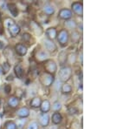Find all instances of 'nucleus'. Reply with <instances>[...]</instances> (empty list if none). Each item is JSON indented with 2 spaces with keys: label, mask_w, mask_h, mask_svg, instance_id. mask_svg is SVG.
I'll list each match as a JSON object with an SVG mask.
<instances>
[{
  "label": "nucleus",
  "mask_w": 130,
  "mask_h": 129,
  "mask_svg": "<svg viewBox=\"0 0 130 129\" xmlns=\"http://www.w3.org/2000/svg\"><path fill=\"white\" fill-rule=\"evenodd\" d=\"M5 25L7 27L8 31H9L11 37L15 38L20 33L21 28L17 23L13 19H10V18H6L5 20Z\"/></svg>",
  "instance_id": "obj_1"
},
{
  "label": "nucleus",
  "mask_w": 130,
  "mask_h": 129,
  "mask_svg": "<svg viewBox=\"0 0 130 129\" xmlns=\"http://www.w3.org/2000/svg\"><path fill=\"white\" fill-rule=\"evenodd\" d=\"M54 80H55L54 75L46 73V72H43L39 75V81L43 86H46V87H49L51 86L54 83Z\"/></svg>",
  "instance_id": "obj_2"
},
{
  "label": "nucleus",
  "mask_w": 130,
  "mask_h": 129,
  "mask_svg": "<svg viewBox=\"0 0 130 129\" xmlns=\"http://www.w3.org/2000/svg\"><path fill=\"white\" fill-rule=\"evenodd\" d=\"M58 76H59L60 81L66 83L67 81H69V80L70 79L71 76H72V69H71V67L70 66L62 67V68L59 70Z\"/></svg>",
  "instance_id": "obj_3"
},
{
  "label": "nucleus",
  "mask_w": 130,
  "mask_h": 129,
  "mask_svg": "<svg viewBox=\"0 0 130 129\" xmlns=\"http://www.w3.org/2000/svg\"><path fill=\"white\" fill-rule=\"evenodd\" d=\"M58 43L60 44L61 46L64 47L68 45L69 40H70V33L66 29H62L59 32H57V36H56Z\"/></svg>",
  "instance_id": "obj_4"
},
{
  "label": "nucleus",
  "mask_w": 130,
  "mask_h": 129,
  "mask_svg": "<svg viewBox=\"0 0 130 129\" xmlns=\"http://www.w3.org/2000/svg\"><path fill=\"white\" fill-rule=\"evenodd\" d=\"M44 68L46 70V73L54 75L56 73V71H57V65H56V62L54 60H48L47 61H45Z\"/></svg>",
  "instance_id": "obj_5"
},
{
  "label": "nucleus",
  "mask_w": 130,
  "mask_h": 129,
  "mask_svg": "<svg viewBox=\"0 0 130 129\" xmlns=\"http://www.w3.org/2000/svg\"><path fill=\"white\" fill-rule=\"evenodd\" d=\"M30 30L37 36H41L43 33V27L37 22H36V21H31L30 23Z\"/></svg>",
  "instance_id": "obj_6"
},
{
  "label": "nucleus",
  "mask_w": 130,
  "mask_h": 129,
  "mask_svg": "<svg viewBox=\"0 0 130 129\" xmlns=\"http://www.w3.org/2000/svg\"><path fill=\"white\" fill-rule=\"evenodd\" d=\"M72 10L70 9H67V8H63V9L60 10L59 13H58V18L64 20H70L72 18Z\"/></svg>",
  "instance_id": "obj_7"
},
{
  "label": "nucleus",
  "mask_w": 130,
  "mask_h": 129,
  "mask_svg": "<svg viewBox=\"0 0 130 129\" xmlns=\"http://www.w3.org/2000/svg\"><path fill=\"white\" fill-rule=\"evenodd\" d=\"M71 8H72L73 11H74L76 15L83 16V3H80V2H74V3L71 5Z\"/></svg>",
  "instance_id": "obj_8"
},
{
  "label": "nucleus",
  "mask_w": 130,
  "mask_h": 129,
  "mask_svg": "<svg viewBox=\"0 0 130 129\" xmlns=\"http://www.w3.org/2000/svg\"><path fill=\"white\" fill-rule=\"evenodd\" d=\"M43 45H44L45 49L50 52H54L57 50V46L52 40L46 39L43 40Z\"/></svg>",
  "instance_id": "obj_9"
},
{
  "label": "nucleus",
  "mask_w": 130,
  "mask_h": 129,
  "mask_svg": "<svg viewBox=\"0 0 130 129\" xmlns=\"http://www.w3.org/2000/svg\"><path fill=\"white\" fill-rule=\"evenodd\" d=\"M15 52L18 55L23 57V56H25V55L27 54V52H28V49H27L26 46H25L24 45H23V44H17V45H15Z\"/></svg>",
  "instance_id": "obj_10"
},
{
  "label": "nucleus",
  "mask_w": 130,
  "mask_h": 129,
  "mask_svg": "<svg viewBox=\"0 0 130 129\" xmlns=\"http://www.w3.org/2000/svg\"><path fill=\"white\" fill-rule=\"evenodd\" d=\"M17 115L19 118H21V119H25V118L30 116V109L26 107H20L18 110V112H17Z\"/></svg>",
  "instance_id": "obj_11"
},
{
  "label": "nucleus",
  "mask_w": 130,
  "mask_h": 129,
  "mask_svg": "<svg viewBox=\"0 0 130 129\" xmlns=\"http://www.w3.org/2000/svg\"><path fill=\"white\" fill-rule=\"evenodd\" d=\"M45 33H46L47 39L50 40H52V41H53L55 39H56V36H57V31H56V29L54 28V27L48 28L47 30H46Z\"/></svg>",
  "instance_id": "obj_12"
},
{
  "label": "nucleus",
  "mask_w": 130,
  "mask_h": 129,
  "mask_svg": "<svg viewBox=\"0 0 130 129\" xmlns=\"http://www.w3.org/2000/svg\"><path fill=\"white\" fill-rule=\"evenodd\" d=\"M39 123L42 126L46 127L49 126L50 124V116L48 113H41L40 117H39Z\"/></svg>",
  "instance_id": "obj_13"
},
{
  "label": "nucleus",
  "mask_w": 130,
  "mask_h": 129,
  "mask_svg": "<svg viewBox=\"0 0 130 129\" xmlns=\"http://www.w3.org/2000/svg\"><path fill=\"white\" fill-rule=\"evenodd\" d=\"M50 55L47 52H45V51H40V52H38L36 54V60L37 61H40V62H43V61H47Z\"/></svg>",
  "instance_id": "obj_14"
},
{
  "label": "nucleus",
  "mask_w": 130,
  "mask_h": 129,
  "mask_svg": "<svg viewBox=\"0 0 130 129\" xmlns=\"http://www.w3.org/2000/svg\"><path fill=\"white\" fill-rule=\"evenodd\" d=\"M50 108H51V105H50V102L48 99H44V100L42 101L40 105L42 113H48L50 112Z\"/></svg>",
  "instance_id": "obj_15"
},
{
  "label": "nucleus",
  "mask_w": 130,
  "mask_h": 129,
  "mask_svg": "<svg viewBox=\"0 0 130 129\" xmlns=\"http://www.w3.org/2000/svg\"><path fill=\"white\" fill-rule=\"evenodd\" d=\"M7 8H8V10H9V11L10 12V14H11L12 17L16 18V17L18 16V14H19V10H18V6H17V5H15V4H13V3L8 4Z\"/></svg>",
  "instance_id": "obj_16"
},
{
  "label": "nucleus",
  "mask_w": 130,
  "mask_h": 129,
  "mask_svg": "<svg viewBox=\"0 0 130 129\" xmlns=\"http://www.w3.org/2000/svg\"><path fill=\"white\" fill-rule=\"evenodd\" d=\"M14 73H15V75L18 79H23V78H24V70L20 64H18L15 65V67H14Z\"/></svg>",
  "instance_id": "obj_17"
},
{
  "label": "nucleus",
  "mask_w": 130,
  "mask_h": 129,
  "mask_svg": "<svg viewBox=\"0 0 130 129\" xmlns=\"http://www.w3.org/2000/svg\"><path fill=\"white\" fill-rule=\"evenodd\" d=\"M8 105L11 108H16L18 107V105H19V99H18L16 96H10L9 99H8Z\"/></svg>",
  "instance_id": "obj_18"
},
{
  "label": "nucleus",
  "mask_w": 130,
  "mask_h": 129,
  "mask_svg": "<svg viewBox=\"0 0 130 129\" xmlns=\"http://www.w3.org/2000/svg\"><path fill=\"white\" fill-rule=\"evenodd\" d=\"M41 103H42V99L39 97H35V98H33L30 100V105L32 108H38V107H40Z\"/></svg>",
  "instance_id": "obj_19"
},
{
  "label": "nucleus",
  "mask_w": 130,
  "mask_h": 129,
  "mask_svg": "<svg viewBox=\"0 0 130 129\" xmlns=\"http://www.w3.org/2000/svg\"><path fill=\"white\" fill-rule=\"evenodd\" d=\"M62 116L61 115L60 113L58 112H55L53 114H52V122H53L55 125H58L62 122Z\"/></svg>",
  "instance_id": "obj_20"
},
{
  "label": "nucleus",
  "mask_w": 130,
  "mask_h": 129,
  "mask_svg": "<svg viewBox=\"0 0 130 129\" xmlns=\"http://www.w3.org/2000/svg\"><path fill=\"white\" fill-rule=\"evenodd\" d=\"M61 92H62L63 94H70V92H72V86H71L70 85L68 84V83H64L62 86Z\"/></svg>",
  "instance_id": "obj_21"
},
{
  "label": "nucleus",
  "mask_w": 130,
  "mask_h": 129,
  "mask_svg": "<svg viewBox=\"0 0 130 129\" xmlns=\"http://www.w3.org/2000/svg\"><path fill=\"white\" fill-rule=\"evenodd\" d=\"M43 11H44L46 15H49V16L53 15L55 13V8L50 5H46L43 6Z\"/></svg>",
  "instance_id": "obj_22"
},
{
  "label": "nucleus",
  "mask_w": 130,
  "mask_h": 129,
  "mask_svg": "<svg viewBox=\"0 0 130 129\" xmlns=\"http://www.w3.org/2000/svg\"><path fill=\"white\" fill-rule=\"evenodd\" d=\"M65 25L68 29H70V30H75L77 26V24L75 20L70 19V20H67L66 23H65Z\"/></svg>",
  "instance_id": "obj_23"
},
{
  "label": "nucleus",
  "mask_w": 130,
  "mask_h": 129,
  "mask_svg": "<svg viewBox=\"0 0 130 129\" xmlns=\"http://www.w3.org/2000/svg\"><path fill=\"white\" fill-rule=\"evenodd\" d=\"M1 66V70H2V73H3L4 75L7 74L8 73H9L10 69V64H9L8 62H5L2 64V65H0Z\"/></svg>",
  "instance_id": "obj_24"
},
{
  "label": "nucleus",
  "mask_w": 130,
  "mask_h": 129,
  "mask_svg": "<svg viewBox=\"0 0 130 129\" xmlns=\"http://www.w3.org/2000/svg\"><path fill=\"white\" fill-rule=\"evenodd\" d=\"M67 58H68V54L66 53L65 52H60L59 57H58V60H59L60 65H63L66 63L67 61Z\"/></svg>",
  "instance_id": "obj_25"
},
{
  "label": "nucleus",
  "mask_w": 130,
  "mask_h": 129,
  "mask_svg": "<svg viewBox=\"0 0 130 129\" xmlns=\"http://www.w3.org/2000/svg\"><path fill=\"white\" fill-rule=\"evenodd\" d=\"M80 39H81V36H80V33L78 31H73L72 34H71V40L72 42L74 43H78L80 41Z\"/></svg>",
  "instance_id": "obj_26"
},
{
  "label": "nucleus",
  "mask_w": 130,
  "mask_h": 129,
  "mask_svg": "<svg viewBox=\"0 0 130 129\" xmlns=\"http://www.w3.org/2000/svg\"><path fill=\"white\" fill-rule=\"evenodd\" d=\"M5 129H18V126L14 121H7L5 124Z\"/></svg>",
  "instance_id": "obj_27"
},
{
  "label": "nucleus",
  "mask_w": 130,
  "mask_h": 129,
  "mask_svg": "<svg viewBox=\"0 0 130 129\" xmlns=\"http://www.w3.org/2000/svg\"><path fill=\"white\" fill-rule=\"evenodd\" d=\"M52 109L55 112H59L61 109H62V104L59 102V101H56L53 105H52Z\"/></svg>",
  "instance_id": "obj_28"
},
{
  "label": "nucleus",
  "mask_w": 130,
  "mask_h": 129,
  "mask_svg": "<svg viewBox=\"0 0 130 129\" xmlns=\"http://www.w3.org/2000/svg\"><path fill=\"white\" fill-rule=\"evenodd\" d=\"M27 129H39L38 123L36 121L30 122V123L28 125V126H27Z\"/></svg>",
  "instance_id": "obj_29"
},
{
  "label": "nucleus",
  "mask_w": 130,
  "mask_h": 129,
  "mask_svg": "<svg viewBox=\"0 0 130 129\" xmlns=\"http://www.w3.org/2000/svg\"><path fill=\"white\" fill-rule=\"evenodd\" d=\"M17 98L18 99H21V98H23L24 97V92L23 91L22 89H20V88H18V89H17Z\"/></svg>",
  "instance_id": "obj_30"
},
{
  "label": "nucleus",
  "mask_w": 130,
  "mask_h": 129,
  "mask_svg": "<svg viewBox=\"0 0 130 129\" xmlns=\"http://www.w3.org/2000/svg\"><path fill=\"white\" fill-rule=\"evenodd\" d=\"M22 39H23V40H24L25 42H29L31 39V36H30V34H29L28 32H24L22 36Z\"/></svg>",
  "instance_id": "obj_31"
},
{
  "label": "nucleus",
  "mask_w": 130,
  "mask_h": 129,
  "mask_svg": "<svg viewBox=\"0 0 130 129\" xmlns=\"http://www.w3.org/2000/svg\"><path fill=\"white\" fill-rule=\"evenodd\" d=\"M4 90H5V92L6 94H9L10 92V91H11V86H10V85H9V84L5 85Z\"/></svg>",
  "instance_id": "obj_32"
},
{
  "label": "nucleus",
  "mask_w": 130,
  "mask_h": 129,
  "mask_svg": "<svg viewBox=\"0 0 130 129\" xmlns=\"http://www.w3.org/2000/svg\"><path fill=\"white\" fill-rule=\"evenodd\" d=\"M69 113L70 114H75L78 113V110L76 108H75V107H70V108H69Z\"/></svg>",
  "instance_id": "obj_33"
},
{
  "label": "nucleus",
  "mask_w": 130,
  "mask_h": 129,
  "mask_svg": "<svg viewBox=\"0 0 130 129\" xmlns=\"http://www.w3.org/2000/svg\"><path fill=\"white\" fill-rule=\"evenodd\" d=\"M4 48H5V44H4L2 41H0V50L4 49Z\"/></svg>",
  "instance_id": "obj_34"
},
{
  "label": "nucleus",
  "mask_w": 130,
  "mask_h": 129,
  "mask_svg": "<svg viewBox=\"0 0 130 129\" xmlns=\"http://www.w3.org/2000/svg\"><path fill=\"white\" fill-rule=\"evenodd\" d=\"M7 80H13V76H12V75H10V76H8V78H7Z\"/></svg>",
  "instance_id": "obj_35"
},
{
  "label": "nucleus",
  "mask_w": 130,
  "mask_h": 129,
  "mask_svg": "<svg viewBox=\"0 0 130 129\" xmlns=\"http://www.w3.org/2000/svg\"><path fill=\"white\" fill-rule=\"evenodd\" d=\"M1 73H2V70H1V66H0V75H1Z\"/></svg>",
  "instance_id": "obj_36"
}]
</instances>
